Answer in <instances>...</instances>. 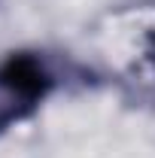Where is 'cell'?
Here are the masks:
<instances>
[{"label": "cell", "instance_id": "1", "mask_svg": "<svg viewBox=\"0 0 155 158\" xmlns=\"http://www.w3.org/2000/svg\"><path fill=\"white\" fill-rule=\"evenodd\" d=\"M58 70L43 52H9L0 61V134L37 113L58 88Z\"/></svg>", "mask_w": 155, "mask_h": 158}, {"label": "cell", "instance_id": "2", "mask_svg": "<svg viewBox=\"0 0 155 158\" xmlns=\"http://www.w3.org/2000/svg\"><path fill=\"white\" fill-rule=\"evenodd\" d=\"M146 58H149V64L155 67V31L149 34V40H146Z\"/></svg>", "mask_w": 155, "mask_h": 158}]
</instances>
